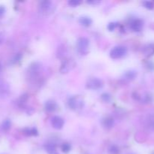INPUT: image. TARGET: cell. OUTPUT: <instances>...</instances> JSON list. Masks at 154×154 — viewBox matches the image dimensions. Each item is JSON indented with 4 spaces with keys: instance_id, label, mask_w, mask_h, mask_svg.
Masks as SVG:
<instances>
[{
    "instance_id": "1",
    "label": "cell",
    "mask_w": 154,
    "mask_h": 154,
    "mask_svg": "<svg viewBox=\"0 0 154 154\" xmlns=\"http://www.w3.org/2000/svg\"><path fill=\"white\" fill-rule=\"evenodd\" d=\"M53 3L49 0H43L40 2L38 5V11L41 14L48 15L51 14L53 11Z\"/></svg>"
},
{
    "instance_id": "2",
    "label": "cell",
    "mask_w": 154,
    "mask_h": 154,
    "mask_svg": "<svg viewBox=\"0 0 154 154\" xmlns=\"http://www.w3.org/2000/svg\"><path fill=\"white\" fill-rule=\"evenodd\" d=\"M103 86L104 84L102 80L99 79L97 78H90L87 81V84H86V87H87V89H90V90H100L101 88L103 87Z\"/></svg>"
},
{
    "instance_id": "3",
    "label": "cell",
    "mask_w": 154,
    "mask_h": 154,
    "mask_svg": "<svg viewBox=\"0 0 154 154\" xmlns=\"http://www.w3.org/2000/svg\"><path fill=\"white\" fill-rule=\"evenodd\" d=\"M69 106L72 110L81 109L84 107V100L79 96H73L69 100Z\"/></svg>"
},
{
    "instance_id": "4",
    "label": "cell",
    "mask_w": 154,
    "mask_h": 154,
    "mask_svg": "<svg viewBox=\"0 0 154 154\" xmlns=\"http://www.w3.org/2000/svg\"><path fill=\"white\" fill-rule=\"evenodd\" d=\"M127 53V49L123 46H117L113 48L110 53V56L114 60L120 59L125 56Z\"/></svg>"
},
{
    "instance_id": "5",
    "label": "cell",
    "mask_w": 154,
    "mask_h": 154,
    "mask_svg": "<svg viewBox=\"0 0 154 154\" xmlns=\"http://www.w3.org/2000/svg\"><path fill=\"white\" fill-rule=\"evenodd\" d=\"M90 42L87 38H80L77 42V48L81 54H87L88 52V47Z\"/></svg>"
},
{
    "instance_id": "6",
    "label": "cell",
    "mask_w": 154,
    "mask_h": 154,
    "mask_svg": "<svg viewBox=\"0 0 154 154\" xmlns=\"http://www.w3.org/2000/svg\"><path fill=\"white\" fill-rule=\"evenodd\" d=\"M75 63L72 59H66L62 63L61 67H60V72L63 74L68 73L71 70L75 68Z\"/></svg>"
},
{
    "instance_id": "7",
    "label": "cell",
    "mask_w": 154,
    "mask_h": 154,
    "mask_svg": "<svg viewBox=\"0 0 154 154\" xmlns=\"http://www.w3.org/2000/svg\"><path fill=\"white\" fill-rule=\"evenodd\" d=\"M144 27V22L141 19L132 20L130 23V28L134 32H140Z\"/></svg>"
},
{
    "instance_id": "8",
    "label": "cell",
    "mask_w": 154,
    "mask_h": 154,
    "mask_svg": "<svg viewBox=\"0 0 154 154\" xmlns=\"http://www.w3.org/2000/svg\"><path fill=\"white\" fill-rule=\"evenodd\" d=\"M133 98L135 99V100H138L139 102H141V103L144 104H147L150 103L152 101V97L149 94H144L143 96H141L138 93H133Z\"/></svg>"
},
{
    "instance_id": "9",
    "label": "cell",
    "mask_w": 154,
    "mask_h": 154,
    "mask_svg": "<svg viewBox=\"0 0 154 154\" xmlns=\"http://www.w3.org/2000/svg\"><path fill=\"white\" fill-rule=\"evenodd\" d=\"M51 124L53 127L56 129H60L64 126V120L62 117L55 116L51 119Z\"/></svg>"
},
{
    "instance_id": "10",
    "label": "cell",
    "mask_w": 154,
    "mask_h": 154,
    "mask_svg": "<svg viewBox=\"0 0 154 154\" xmlns=\"http://www.w3.org/2000/svg\"><path fill=\"white\" fill-rule=\"evenodd\" d=\"M142 53L146 57H150L154 55V44H148L143 48Z\"/></svg>"
},
{
    "instance_id": "11",
    "label": "cell",
    "mask_w": 154,
    "mask_h": 154,
    "mask_svg": "<svg viewBox=\"0 0 154 154\" xmlns=\"http://www.w3.org/2000/svg\"><path fill=\"white\" fill-rule=\"evenodd\" d=\"M137 76V72L134 70H129L125 72L123 75V80L126 81H133Z\"/></svg>"
},
{
    "instance_id": "12",
    "label": "cell",
    "mask_w": 154,
    "mask_h": 154,
    "mask_svg": "<svg viewBox=\"0 0 154 154\" xmlns=\"http://www.w3.org/2000/svg\"><path fill=\"white\" fill-rule=\"evenodd\" d=\"M102 126L107 129H110L114 126V120L112 117H105L102 120Z\"/></svg>"
},
{
    "instance_id": "13",
    "label": "cell",
    "mask_w": 154,
    "mask_h": 154,
    "mask_svg": "<svg viewBox=\"0 0 154 154\" xmlns=\"http://www.w3.org/2000/svg\"><path fill=\"white\" fill-rule=\"evenodd\" d=\"M57 108V105L54 101L53 100H48L47 101L45 105V108L47 111L48 112H54L56 111Z\"/></svg>"
},
{
    "instance_id": "14",
    "label": "cell",
    "mask_w": 154,
    "mask_h": 154,
    "mask_svg": "<svg viewBox=\"0 0 154 154\" xmlns=\"http://www.w3.org/2000/svg\"><path fill=\"white\" fill-rule=\"evenodd\" d=\"M146 126L150 130L154 131V114H150L146 118Z\"/></svg>"
},
{
    "instance_id": "15",
    "label": "cell",
    "mask_w": 154,
    "mask_h": 154,
    "mask_svg": "<svg viewBox=\"0 0 154 154\" xmlns=\"http://www.w3.org/2000/svg\"><path fill=\"white\" fill-rule=\"evenodd\" d=\"M23 134L26 136H36L38 134L35 128H32V129H30V128H25L23 131Z\"/></svg>"
},
{
    "instance_id": "16",
    "label": "cell",
    "mask_w": 154,
    "mask_h": 154,
    "mask_svg": "<svg viewBox=\"0 0 154 154\" xmlns=\"http://www.w3.org/2000/svg\"><path fill=\"white\" fill-rule=\"evenodd\" d=\"M45 149L48 154H58L57 147L53 144H48L45 146Z\"/></svg>"
},
{
    "instance_id": "17",
    "label": "cell",
    "mask_w": 154,
    "mask_h": 154,
    "mask_svg": "<svg viewBox=\"0 0 154 154\" xmlns=\"http://www.w3.org/2000/svg\"><path fill=\"white\" fill-rule=\"evenodd\" d=\"M79 23L84 26L88 27L92 24V20L88 17H81L79 19Z\"/></svg>"
},
{
    "instance_id": "18",
    "label": "cell",
    "mask_w": 154,
    "mask_h": 154,
    "mask_svg": "<svg viewBox=\"0 0 154 154\" xmlns=\"http://www.w3.org/2000/svg\"><path fill=\"white\" fill-rule=\"evenodd\" d=\"M11 126V123L10 120H5L3 121V123L1 125V129L3 131H8L10 129Z\"/></svg>"
},
{
    "instance_id": "19",
    "label": "cell",
    "mask_w": 154,
    "mask_h": 154,
    "mask_svg": "<svg viewBox=\"0 0 154 154\" xmlns=\"http://www.w3.org/2000/svg\"><path fill=\"white\" fill-rule=\"evenodd\" d=\"M143 6L148 10H153L154 8V3L151 1H144L142 2Z\"/></svg>"
},
{
    "instance_id": "20",
    "label": "cell",
    "mask_w": 154,
    "mask_h": 154,
    "mask_svg": "<svg viewBox=\"0 0 154 154\" xmlns=\"http://www.w3.org/2000/svg\"><path fill=\"white\" fill-rule=\"evenodd\" d=\"M108 153L110 154H120V149L116 145H111L108 149Z\"/></svg>"
},
{
    "instance_id": "21",
    "label": "cell",
    "mask_w": 154,
    "mask_h": 154,
    "mask_svg": "<svg viewBox=\"0 0 154 154\" xmlns=\"http://www.w3.org/2000/svg\"><path fill=\"white\" fill-rule=\"evenodd\" d=\"M62 151L65 153H68L71 150V145L69 143H64L61 146Z\"/></svg>"
},
{
    "instance_id": "22",
    "label": "cell",
    "mask_w": 154,
    "mask_h": 154,
    "mask_svg": "<svg viewBox=\"0 0 154 154\" xmlns=\"http://www.w3.org/2000/svg\"><path fill=\"white\" fill-rule=\"evenodd\" d=\"M101 99L103 102H111V95L108 94V93H103V94L101 96Z\"/></svg>"
},
{
    "instance_id": "23",
    "label": "cell",
    "mask_w": 154,
    "mask_h": 154,
    "mask_svg": "<svg viewBox=\"0 0 154 154\" xmlns=\"http://www.w3.org/2000/svg\"><path fill=\"white\" fill-rule=\"evenodd\" d=\"M81 0H69L68 4L70 6H72V7H77V6H78L79 5H81Z\"/></svg>"
},
{
    "instance_id": "24",
    "label": "cell",
    "mask_w": 154,
    "mask_h": 154,
    "mask_svg": "<svg viewBox=\"0 0 154 154\" xmlns=\"http://www.w3.org/2000/svg\"><path fill=\"white\" fill-rule=\"evenodd\" d=\"M21 57H22V56H21L20 54H16V55L14 56V58H13V60H11V62H12V63H18V62H19L20 60Z\"/></svg>"
},
{
    "instance_id": "25",
    "label": "cell",
    "mask_w": 154,
    "mask_h": 154,
    "mask_svg": "<svg viewBox=\"0 0 154 154\" xmlns=\"http://www.w3.org/2000/svg\"><path fill=\"white\" fill-rule=\"evenodd\" d=\"M117 26V23H111L108 24V29L110 30V31H114Z\"/></svg>"
},
{
    "instance_id": "26",
    "label": "cell",
    "mask_w": 154,
    "mask_h": 154,
    "mask_svg": "<svg viewBox=\"0 0 154 154\" xmlns=\"http://www.w3.org/2000/svg\"><path fill=\"white\" fill-rule=\"evenodd\" d=\"M5 12V7H3V6H0V17L3 16Z\"/></svg>"
},
{
    "instance_id": "27",
    "label": "cell",
    "mask_w": 154,
    "mask_h": 154,
    "mask_svg": "<svg viewBox=\"0 0 154 154\" xmlns=\"http://www.w3.org/2000/svg\"><path fill=\"white\" fill-rule=\"evenodd\" d=\"M4 40H5V36H4V35H3L2 33L0 32V45L3 43V42H4Z\"/></svg>"
},
{
    "instance_id": "28",
    "label": "cell",
    "mask_w": 154,
    "mask_h": 154,
    "mask_svg": "<svg viewBox=\"0 0 154 154\" xmlns=\"http://www.w3.org/2000/svg\"><path fill=\"white\" fill-rule=\"evenodd\" d=\"M87 3H89V4L97 5V4H99V1H87Z\"/></svg>"
},
{
    "instance_id": "29",
    "label": "cell",
    "mask_w": 154,
    "mask_h": 154,
    "mask_svg": "<svg viewBox=\"0 0 154 154\" xmlns=\"http://www.w3.org/2000/svg\"><path fill=\"white\" fill-rule=\"evenodd\" d=\"M1 68H2V67H1V65H0V69H1Z\"/></svg>"
},
{
    "instance_id": "30",
    "label": "cell",
    "mask_w": 154,
    "mask_h": 154,
    "mask_svg": "<svg viewBox=\"0 0 154 154\" xmlns=\"http://www.w3.org/2000/svg\"><path fill=\"white\" fill-rule=\"evenodd\" d=\"M132 154H133V153H132Z\"/></svg>"
},
{
    "instance_id": "31",
    "label": "cell",
    "mask_w": 154,
    "mask_h": 154,
    "mask_svg": "<svg viewBox=\"0 0 154 154\" xmlns=\"http://www.w3.org/2000/svg\"><path fill=\"white\" fill-rule=\"evenodd\" d=\"M153 154H154V153H153Z\"/></svg>"
}]
</instances>
